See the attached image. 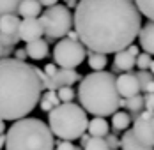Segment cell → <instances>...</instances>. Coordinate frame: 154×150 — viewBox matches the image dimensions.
<instances>
[{"instance_id": "9a60e30c", "label": "cell", "mask_w": 154, "mask_h": 150, "mask_svg": "<svg viewBox=\"0 0 154 150\" xmlns=\"http://www.w3.org/2000/svg\"><path fill=\"white\" fill-rule=\"evenodd\" d=\"M121 150H154V147L142 143L131 129H126L121 138Z\"/></svg>"}, {"instance_id": "7bdbcfd3", "label": "cell", "mask_w": 154, "mask_h": 150, "mask_svg": "<svg viewBox=\"0 0 154 150\" xmlns=\"http://www.w3.org/2000/svg\"><path fill=\"white\" fill-rule=\"evenodd\" d=\"M151 125H152V131H154V115L151 117Z\"/></svg>"}, {"instance_id": "7c38bea8", "label": "cell", "mask_w": 154, "mask_h": 150, "mask_svg": "<svg viewBox=\"0 0 154 150\" xmlns=\"http://www.w3.org/2000/svg\"><path fill=\"white\" fill-rule=\"evenodd\" d=\"M137 65V57H133L126 48L113 53V73H128Z\"/></svg>"}, {"instance_id": "44dd1931", "label": "cell", "mask_w": 154, "mask_h": 150, "mask_svg": "<svg viewBox=\"0 0 154 150\" xmlns=\"http://www.w3.org/2000/svg\"><path fill=\"white\" fill-rule=\"evenodd\" d=\"M59 104H60V101H59L57 90H46L39 97V106H41L43 111H50V110H53L55 106H59Z\"/></svg>"}, {"instance_id": "3957f363", "label": "cell", "mask_w": 154, "mask_h": 150, "mask_svg": "<svg viewBox=\"0 0 154 150\" xmlns=\"http://www.w3.org/2000/svg\"><path fill=\"white\" fill-rule=\"evenodd\" d=\"M115 80V73L108 71H92L83 76L76 90L80 106L94 117H108L124 108V97L117 90Z\"/></svg>"}, {"instance_id": "f546056e", "label": "cell", "mask_w": 154, "mask_h": 150, "mask_svg": "<svg viewBox=\"0 0 154 150\" xmlns=\"http://www.w3.org/2000/svg\"><path fill=\"white\" fill-rule=\"evenodd\" d=\"M55 150H83L82 147H76L75 143H71L69 140H60L59 143L55 141Z\"/></svg>"}, {"instance_id": "ba28073f", "label": "cell", "mask_w": 154, "mask_h": 150, "mask_svg": "<svg viewBox=\"0 0 154 150\" xmlns=\"http://www.w3.org/2000/svg\"><path fill=\"white\" fill-rule=\"evenodd\" d=\"M154 111H151V110H142L135 117L133 129H131L133 134L137 136L142 143L151 145V147H154V131H152V125H151V117Z\"/></svg>"}, {"instance_id": "d590c367", "label": "cell", "mask_w": 154, "mask_h": 150, "mask_svg": "<svg viewBox=\"0 0 154 150\" xmlns=\"http://www.w3.org/2000/svg\"><path fill=\"white\" fill-rule=\"evenodd\" d=\"M143 92H145V94H154V80H151V81L143 87Z\"/></svg>"}, {"instance_id": "5b68a950", "label": "cell", "mask_w": 154, "mask_h": 150, "mask_svg": "<svg viewBox=\"0 0 154 150\" xmlns=\"http://www.w3.org/2000/svg\"><path fill=\"white\" fill-rule=\"evenodd\" d=\"M89 117L87 111L76 103H60L48 111V125L53 136L60 140L75 141L83 133H87Z\"/></svg>"}, {"instance_id": "e0dca14e", "label": "cell", "mask_w": 154, "mask_h": 150, "mask_svg": "<svg viewBox=\"0 0 154 150\" xmlns=\"http://www.w3.org/2000/svg\"><path fill=\"white\" fill-rule=\"evenodd\" d=\"M20 21H21V18L16 13L0 16V32L2 34H9V35H18Z\"/></svg>"}, {"instance_id": "f35d334b", "label": "cell", "mask_w": 154, "mask_h": 150, "mask_svg": "<svg viewBox=\"0 0 154 150\" xmlns=\"http://www.w3.org/2000/svg\"><path fill=\"white\" fill-rule=\"evenodd\" d=\"M5 131H7V127H5V120L0 118V134H4Z\"/></svg>"}, {"instance_id": "4fadbf2b", "label": "cell", "mask_w": 154, "mask_h": 150, "mask_svg": "<svg viewBox=\"0 0 154 150\" xmlns=\"http://www.w3.org/2000/svg\"><path fill=\"white\" fill-rule=\"evenodd\" d=\"M138 44L143 51H147L149 55H154V21L149 20L145 25L140 27Z\"/></svg>"}, {"instance_id": "4316f807", "label": "cell", "mask_w": 154, "mask_h": 150, "mask_svg": "<svg viewBox=\"0 0 154 150\" xmlns=\"http://www.w3.org/2000/svg\"><path fill=\"white\" fill-rule=\"evenodd\" d=\"M151 57H152V55H149L147 51L138 53V55H137V67H138V69H149L151 64H152V58H151Z\"/></svg>"}, {"instance_id": "d6986e66", "label": "cell", "mask_w": 154, "mask_h": 150, "mask_svg": "<svg viewBox=\"0 0 154 150\" xmlns=\"http://www.w3.org/2000/svg\"><path fill=\"white\" fill-rule=\"evenodd\" d=\"M110 125H112V129H113L115 133H124V131L129 129V125H131V115L126 113V111L117 110L115 113H112V122H110Z\"/></svg>"}, {"instance_id": "52a82bcc", "label": "cell", "mask_w": 154, "mask_h": 150, "mask_svg": "<svg viewBox=\"0 0 154 150\" xmlns=\"http://www.w3.org/2000/svg\"><path fill=\"white\" fill-rule=\"evenodd\" d=\"M87 58V48L80 39L62 37L53 46V62L57 67L64 69H76Z\"/></svg>"}, {"instance_id": "74e56055", "label": "cell", "mask_w": 154, "mask_h": 150, "mask_svg": "<svg viewBox=\"0 0 154 150\" xmlns=\"http://www.w3.org/2000/svg\"><path fill=\"white\" fill-rule=\"evenodd\" d=\"M89 138H91V134H89V133H87V134L83 133V134H82V136H80V138H78V140H80V145L83 147V145H85V143L89 141Z\"/></svg>"}, {"instance_id": "ee69618b", "label": "cell", "mask_w": 154, "mask_h": 150, "mask_svg": "<svg viewBox=\"0 0 154 150\" xmlns=\"http://www.w3.org/2000/svg\"><path fill=\"white\" fill-rule=\"evenodd\" d=\"M133 2H135V0H133Z\"/></svg>"}, {"instance_id": "277c9868", "label": "cell", "mask_w": 154, "mask_h": 150, "mask_svg": "<svg viewBox=\"0 0 154 150\" xmlns=\"http://www.w3.org/2000/svg\"><path fill=\"white\" fill-rule=\"evenodd\" d=\"M5 150H55V136L43 120L23 117L5 131Z\"/></svg>"}, {"instance_id": "d4e9b609", "label": "cell", "mask_w": 154, "mask_h": 150, "mask_svg": "<svg viewBox=\"0 0 154 150\" xmlns=\"http://www.w3.org/2000/svg\"><path fill=\"white\" fill-rule=\"evenodd\" d=\"M20 2H21V0H0V16L16 13Z\"/></svg>"}, {"instance_id": "60d3db41", "label": "cell", "mask_w": 154, "mask_h": 150, "mask_svg": "<svg viewBox=\"0 0 154 150\" xmlns=\"http://www.w3.org/2000/svg\"><path fill=\"white\" fill-rule=\"evenodd\" d=\"M0 58H4V46L0 44Z\"/></svg>"}, {"instance_id": "cb8c5ba5", "label": "cell", "mask_w": 154, "mask_h": 150, "mask_svg": "<svg viewBox=\"0 0 154 150\" xmlns=\"http://www.w3.org/2000/svg\"><path fill=\"white\" fill-rule=\"evenodd\" d=\"M83 150H110L108 147L106 140L105 138H96V136H91L89 138V141L82 147Z\"/></svg>"}, {"instance_id": "603a6c76", "label": "cell", "mask_w": 154, "mask_h": 150, "mask_svg": "<svg viewBox=\"0 0 154 150\" xmlns=\"http://www.w3.org/2000/svg\"><path fill=\"white\" fill-rule=\"evenodd\" d=\"M135 5L142 16L154 21V0H135Z\"/></svg>"}, {"instance_id": "f1b7e54d", "label": "cell", "mask_w": 154, "mask_h": 150, "mask_svg": "<svg viewBox=\"0 0 154 150\" xmlns=\"http://www.w3.org/2000/svg\"><path fill=\"white\" fill-rule=\"evenodd\" d=\"M20 43L18 35H9V34H2L0 32V44L2 46H16Z\"/></svg>"}, {"instance_id": "1f68e13d", "label": "cell", "mask_w": 154, "mask_h": 150, "mask_svg": "<svg viewBox=\"0 0 154 150\" xmlns=\"http://www.w3.org/2000/svg\"><path fill=\"white\" fill-rule=\"evenodd\" d=\"M143 106H145V110L154 111V94H145L143 95Z\"/></svg>"}, {"instance_id": "8fae6325", "label": "cell", "mask_w": 154, "mask_h": 150, "mask_svg": "<svg viewBox=\"0 0 154 150\" xmlns=\"http://www.w3.org/2000/svg\"><path fill=\"white\" fill-rule=\"evenodd\" d=\"M82 80V76L76 69H64L59 67L57 73L53 76H50V81H51V90H57L59 87H71Z\"/></svg>"}, {"instance_id": "b9f144b4", "label": "cell", "mask_w": 154, "mask_h": 150, "mask_svg": "<svg viewBox=\"0 0 154 150\" xmlns=\"http://www.w3.org/2000/svg\"><path fill=\"white\" fill-rule=\"evenodd\" d=\"M149 69H151V73L154 74V60H152V64H151V67H149Z\"/></svg>"}, {"instance_id": "ffe728a7", "label": "cell", "mask_w": 154, "mask_h": 150, "mask_svg": "<svg viewBox=\"0 0 154 150\" xmlns=\"http://www.w3.org/2000/svg\"><path fill=\"white\" fill-rule=\"evenodd\" d=\"M87 64L92 71H105L108 65V55L99 53V51H87Z\"/></svg>"}, {"instance_id": "7a4b0ae2", "label": "cell", "mask_w": 154, "mask_h": 150, "mask_svg": "<svg viewBox=\"0 0 154 150\" xmlns=\"http://www.w3.org/2000/svg\"><path fill=\"white\" fill-rule=\"evenodd\" d=\"M43 94L37 67L14 57L0 58V118L14 122L29 117Z\"/></svg>"}, {"instance_id": "7402d4cb", "label": "cell", "mask_w": 154, "mask_h": 150, "mask_svg": "<svg viewBox=\"0 0 154 150\" xmlns=\"http://www.w3.org/2000/svg\"><path fill=\"white\" fill-rule=\"evenodd\" d=\"M124 108H126L129 113H137V115H138L142 110H145V106H143V95L137 94V95L126 97V99H124ZM137 115H135V117H137Z\"/></svg>"}, {"instance_id": "2e32d148", "label": "cell", "mask_w": 154, "mask_h": 150, "mask_svg": "<svg viewBox=\"0 0 154 150\" xmlns=\"http://www.w3.org/2000/svg\"><path fill=\"white\" fill-rule=\"evenodd\" d=\"M110 131V124L105 117H92L87 124V133L96 138H105Z\"/></svg>"}, {"instance_id": "30bf717a", "label": "cell", "mask_w": 154, "mask_h": 150, "mask_svg": "<svg viewBox=\"0 0 154 150\" xmlns=\"http://www.w3.org/2000/svg\"><path fill=\"white\" fill-rule=\"evenodd\" d=\"M115 85H117V90H119V94H121V97H131V95H137L140 94V81L137 74L135 73H122V74L117 76V80H115Z\"/></svg>"}, {"instance_id": "8992f818", "label": "cell", "mask_w": 154, "mask_h": 150, "mask_svg": "<svg viewBox=\"0 0 154 150\" xmlns=\"http://www.w3.org/2000/svg\"><path fill=\"white\" fill-rule=\"evenodd\" d=\"M39 21L43 25V30H45V35L48 41L62 39L73 28V13L67 5L55 4V5L46 7V11L43 14H39Z\"/></svg>"}, {"instance_id": "83f0119b", "label": "cell", "mask_w": 154, "mask_h": 150, "mask_svg": "<svg viewBox=\"0 0 154 150\" xmlns=\"http://www.w3.org/2000/svg\"><path fill=\"white\" fill-rule=\"evenodd\" d=\"M137 78H138V81H140V88L143 90V87H145L151 80H154V74L152 73H147V69H140L138 73H137Z\"/></svg>"}, {"instance_id": "4dcf8cb0", "label": "cell", "mask_w": 154, "mask_h": 150, "mask_svg": "<svg viewBox=\"0 0 154 150\" xmlns=\"http://www.w3.org/2000/svg\"><path fill=\"white\" fill-rule=\"evenodd\" d=\"M105 140H106V143H108V147H110V150L121 148V138H117L115 134H110V133H108V134L105 136Z\"/></svg>"}, {"instance_id": "ac0fdd59", "label": "cell", "mask_w": 154, "mask_h": 150, "mask_svg": "<svg viewBox=\"0 0 154 150\" xmlns=\"http://www.w3.org/2000/svg\"><path fill=\"white\" fill-rule=\"evenodd\" d=\"M41 7L43 5L39 4V0H21L16 14L23 16V18H37L41 14Z\"/></svg>"}, {"instance_id": "836d02e7", "label": "cell", "mask_w": 154, "mask_h": 150, "mask_svg": "<svg viewBox=\"0 0 154 150\" xmlns=\"http://www.w3.org/2000/svg\"><path fill=\"white\" fill-rule=\"evenodd\" d=\"M57 69H59V67H57V64L53 62V64H46L43 71H45V74H48V76H53L55 73H57Z\"/></svg>"}, {"instance_id": "6da1fadb", "label": "cell", "mask_w": 154, "mask_h": 150, "mask_svg": "<svg viewBox=\"0 0 154 150\" xmlns=\"http://www.w3.org/2000/svg\"><path fill=\"white\" fill-rule=\"evenodd\" d=\"M73 27L87 50L112 55L138 37L142 14L133 0H80Z\"/></svg>"}, {"instance_id": "9c48e42d", "label": "cell", "mask_w": 154, "mask_h": 150, "mask_svg": "<svg viewBox=\"0 0 154 150\" xmlns=\"http://www.w3.org/2000/svg\"><path fill=\"white\" fill-rule=\"evenodd\" d=\"M45 35L43 25L39 21V18H23L20 21V28H18V37L23 43H30L34 39H39Z\"/></svg>"}, {"instance_id": "8d00e7d4", "label": "cell", "mask_w": 154, "mask_h": 150, "mask_svg": "<svg viewBox=\"0 0 154 150\" xmlns=\"http://www.w3.org/2000/svg\"><path fill=\"white\" fill-rule=\"evenodd\" d=\"M39 4H41V5H45V7H50V5L59 4V0H39Z\"/></svg>"}, {"instance_id": "484cf974", "label": "cell", "mask_w": 154, "mask_h": 150, "mask_svg": "<svg viewBox=\"0 0 154 150\" xmlns=\"http://www.w3.org/2000/svg\"><path fill=\"white\" fill-rule=\"evenodd\" d=\"M57 95L60 103H71L76 97V92L73 90V87H59L57 88Z\"/></svg>"}, {"instance_id": "d6a6232c", "label": "cell", "mask_w": 154, "mask_h": 150, "mask_svg": "<svg viewBox=\"0 0 154 150\" xmlns=\"http://www.w3.org/2000/svg\"><path fill=\"white\" fill-rule=\"evenodd\" d=\"M13 57H14L16 60H27L29 57H27V51H25V48H16L14 53H13Z\"/></svg>"}, {"instance_id": "5bb4252c", "label": "cell", "mask_w": 154, "mask_h": 150, "mask_svg": "<svg viewBox=\"0 0 154 150\" xmlns=\"http://www.w3.org/2000/svg\"><path fill=\"white\" fill-rule=\"evenodd\" d=\"M25 51H27V57L32 60H35V62H39V60L46 58L48 53H50V46H48V41L46 39H34L30 43H27L25 46Z\"/></svg>"}, {"instance_id": "ab89813d", "label": "cell", "mask_w": 154, "mask_h": 150, "mask_svg": "<svg viewBox=\"0 0 154 150\" xmlns=\"http://www.w3.org/2000/svg\"><path fill=\"white\" fill-rule=\"evenodd\" d=\"M2 148H5V133L0 134V150Z\"/></svg>"}, {"instance_id": "e575fe53", "label": "cell", "mask_w": 154, "mask_h": 150, "mask_svg": "<svg viewBox=\"0 0 154 150\" xmlns=\"http://www.w3.org/2000/svg\"><path fill=\"white\" fill-rule=\"evenodd\" d=\"M126 50H128V51H129V53H131V55H133V57H137V55H138V53H140L138 46H137V44H133V43H131V44L128 46V48H126Z\"/></svg>"}]
</instances>
